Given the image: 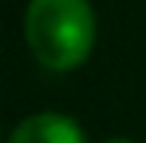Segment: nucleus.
Here are the masks:
<instances>
[{"label": "nucleus", "mask_w": 146, "mask_h": 143, "mask_svg": "<svg viewBox=\"0 0 146 143\" xmlns=\"http://www.w3.org/2000/svg\"><path fill=\"white\" fill-rule=\"evenodd\" d=\"M23 36L39 65L52 72H72L91 55L98 20L88 0H29Z\"/></svg>", "instance_id": "obj_1"}, {"label": "nucleus", "mask_w": 146, "mask_h": 143, "mask_svg": "<svg viewBox=\"0 0 146 143\" xmlns=\"http://www.w3.org/2000/svg\"><path fill=\"white\" fill-rule=\"evenodd\" d=\"M7 143H84V130L65 114H33L16 124Z\"/></svg>", "instance_id": "obj_2"}, {"label": "nucleus", "mask_w": 146, "mask_h": 143, "mask_svg": "<svg viewBox=\"0 0 146 143\" xmlns=\"http://www.w3.org/2000/svg\"><path fill=\"white\" fill-rule=\"evenodd\" d=\"M107 143H130V140H107Z\"/></svg>", "instance_id": "obj_3"}]
</instances>
